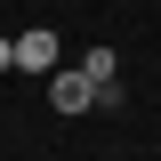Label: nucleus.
Here are the masks:
<instances>
[{
	"mask_svg": "<svg viewBox=\"0 0 161 161\" xmlns=\"http://www.w3.org/2000/svg\"><path fill=\"white\" fill-rule=\"evenodd\" d=\"M8 64H16V40H0V73H8Z\"/></svg>",
	"mask_w": 161,
	"mask_h": 161,
	"instance_id": "nucleus-4",
	"label": "nucleus"
},
{
	"mask_svg": "<svg viewBox=\"0 0 161 161\" xmlns=\"http://www.w3.org/2000/svg\"><path fill=\"white\" fill-rule=\"evenodd\" d=\"M80 73L97 80V105H121V64H113V48H89V64Z\"/></svg>",
	"mask_w": 161,
	"mask_h": 161,
	"instance_id": "nucleus-2",
	"label": "nucleus"
},
{
	"mask_svg": "<svg viewBox=\"0 0 161 161\" xmlns=\"http://www.w3.org/2000/svg\"><path fill=\"white\" fill-rule=\"evenodd\" d=\"M48 105H57V113H89V105H97V80L89 73H48Z\"/></svg>",
	"mask_w": 161,
	"mask_h": 161,
	"instance_id": "nucleus-1",
	"label": "nucleus"
},
{
	"mask_svg": "<svg viewBox=\"0 0 161 161\" xmlns=\"http://www.w3.org/2000/svg\"><path fill=\"white\" fill-rule=\"evenodd\" d=\"M16 64L24 73H57V40L48 32H16Z\"/></svg>",
	"mask_w": 161,
	"mask_h": 161,
	"instance_id": "nucleus-3",
	"label": "nucleus"
}]
</instances>
